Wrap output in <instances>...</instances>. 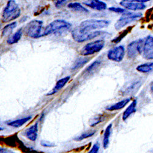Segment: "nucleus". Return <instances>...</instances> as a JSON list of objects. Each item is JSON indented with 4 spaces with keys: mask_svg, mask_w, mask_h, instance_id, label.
I'll use <instances>...</instances> for the list:
<instances>
[{
    "mask_svg": "<svg viewBox=\"0 0 153 153\" xmlns=\"http://www.w3.org/2000/svg\"><path fill=\"white\" fill-rule=\"evenodd\" d=\"M69 0H55V6L56 7L59 9L65 6Z\"/></svg>",
    "mask_w": 153,
    "mask_h": 153,
    "instance_id": "obj_27",
    "label": "nucleus"
},
{
    "mask_svg": "<svg viewBox=\"0 0 153 153\" xmlns=\"http://www.w3.org/2000/svg\"><path fill=\"white\" fill-rule=\"evenodd\" d=\"M22 34H23L22 29L20 28L14 34L10 35L8 37V39H7V43L10 45L17 43L20 40Z\"/></svg>",
    "mask_w": 153,
    "mask_h": 153,
    "instance_id": "obj_17",
    "label": "nucleus"
},
{
    "mask_svg": "<svg viewBox=\"0 0 153 153\" xmlns=\"http://www.w3.org/2000/svg\"><path fill=\"white\" fill-rule=\"evenodd\" d=\"M109 10L112 11L113 12H116V13L118 14H123L126 12V10L125 8H121V7H111L108 8Z\"/></svg>",
    "mask_w": 153,
    "mask_h": 153,
    "instance_id": "obj_28",
    "label": "nucleus"
},
{
    "mask_svg": "<svg viewBox=\"0 0 153 153\" xmlns=\"http://www.w3.org/2000/svg\"><path fill=\"white\" fill-rule=\"evenodd\" d=\"M140 82H137L134 83H133L131 86L127 88L126 90L124 91V94H133L134 93H136L137 91H138V89L140 88Z\"/></svg>",
    "mask_w": 153,
    "mask_h": 153,
    "instance_id": "obj_22",
    "label": "nucleus"
},
{
    "mask_svg": "<svg viewBox=\"0 0 153 153\" xmlns=\"http://www.w3.org/2000/svg\"><path fill=\"white\" fill-rule=\"evenodd\" d=\"M100 62H100V61H94L93 64H91V65L86 69V71L87 72L90 73V72H92L93 71L95 70L97 68H98V66L100 65Z\"/></svg>",
    "mask_w": 153,
    "mask_h": 153,
    "instance_id": "obj_26",
    "label": "nucleus"
},
{
    "mask_svg": "<svg viewBox=\"0 0 153 153\" xmlns=\"http://www.w3.org/2000/svg\"><path fill=\"white\" fill-rule=\"evenodd\" d=\"M104 45L105 41L102 39H99L88 43L80 50V55L83 56H88L98 53L104 48Z\"/></svg>",
    "mask_w": 153,
    "mask_h": 153,
    "instance_id": "obj_6",
    "label": "nucleus"
},
{
    "mask_svg": "<svg viewBox=\"0 0 153 153\" xmlns=\"http://www.w3.org/2000/svg\"><path fill=\"white\" fill-rule=\"evenodd\" d=\"M152 18L153 19V12H152Z\"/></svg>",
    "mask_w": 153,
    "mask_h": 153,
    "instance_id": "obj_34",
    "label": "nucleus"
},
{
    "mask_svg": "<svg viewBox=\"0 0 153 153\" xmlns=\"http://www.w3.org/2000/svg\"><path fill=\"white\" fill-rule=\"evenodd\" d=\"M137 100H134L130 104V105L127 107L126 110L124 111L123 114V120L126 121L128 118L131 114L135 112L136 107H137Z\"/></svg>",
    "mask_w": 153,
    "mask_h": 153,
    "instance_id": "obj_15",
    "label": "nucleus"
},
{
    "mask_svg": "<svg viewBox=\"0 0 153 153\" xmlns=\"http://www.w3.org/2000/svg\"><path fill=\"white\" fill-rule=\"evenodd\" d=\"M41 144L42 146H43L44 147H49V148L54 147L56 146L55 144H54L53 143H51L48 141H44V140H42V141L41 142Z\"/></svg>",
    "mask_w": 153,
    "mask_h": 153,
    "instance_id": "obj_29",
    "label": "nucleus"
},
{
    "mask_svg": "<svg viewBox=\"0 0 153 153\" xmlns=\"http://www.w3.org/2000/svg\"><path fill=\"white\" fill-rule=\"evenodd\" d=\"M43 22L39 20H33L29 22L25 28L27 36L33 39L42 37Z\"/></svg>",
    "mask_w": 153,
    "mask_h": 153,
    "instance_id": "obj_5",
    "label": "nucleus"
},
{
    "mask_svg": "<svg viewBox=\"0 0 153 153\" xmlns=\"http://www.w3.org/2000/svg\"><path fill=\"white\" fill-rule=\"evenodd\" d=\"M105 1H109V0H105Z\"/></svg>",
    "mask_w": 153,
    "mask_h": 153,
    "instance_id": "obj_35",
    "label": "nucleus"
},
{
    "mask_svg": "<svg viewBox=\"0 0 153 153\" xmlns=\"http://www.w3.org/2000/svg\"><path fill=\"white\" fill-rule=\"evenodd\" d=\"M144 39H138L131 42L127 47V54L129 58H135L142 52Z\"/></svg>",
    "mask_w": 153,
    "mask_h": 153,
    "instance_id": "obj_7",
    "label": "nucleus"
},
{
    "mask_svg": "<svg viewBox=\"0 0 153 153\" xmlns=\"http://www.w3.org/2000/svg\"><path fill=\"white\" fill-rule=\"evenodd\" d=\"M110 24V21L106 20L90 19L86 20L80 23L77 27L75 28L72 31V36L87 34L107 27Z\"/></svg>",
    "mask_w": 153,
    "mask_h": 153,
    "instance_id": "obj_1",
    "label": "nucleus"
},
{
    "mask_svg": "<svg viewBox=\"0 0 153 153\" xmlns=\"http://www.w3.org/2000/svg\"><path fill=\"white\" fill-rule=\"evenodd\" d=\"M131 101V98H126L114 104L111 106H109L108 107H107L105 109L108 111H115V110H118L120 109L123 108L125 106H126V105L128 104L129 102Z\"/></svg>",
    "mask_w": 153,
    "mask_h": 153,
    "instance_id": "obj_14",
    "label": "nucleus"
},
{
    "mask_svg": "<svg viewBox=\"0 0 153 153\" xmlns=\"http://www.w3.org/2000/svg\"><path fill=\"white\" fill-rule=\"evenodd\" d=\"M83 4L94 10L102 11L107 7V4L101 0H83Z\"/></svg>",
    "mask_w": 153,
    "mask_h": 153,
    "instance_id": "obj_10",
    "label": "nucleus"
},
{
    "mask_svg": "<svg viewBox=\"0 0 153 153\" xmlns=\"http://www.w3.org/2000/svg\"><path fill=\"white\" fill-rule=\"evenodd\" d=\"M17 26V22H14L6 25L2 30V37H6L11 34L12 32Z\"/></svg>",
    "mask_w": 153,
    "mask_h": 153,
    "instance_id": "obj_20",
    "label": "nucleus"
},
{
    "mask_svg": "<svg viewBox=\"0 0 153 153\" xmlns=\"http://www.w3.org/2000/svg\"><path fill=\"white\" fill-rule=\"evenodd\" d=\"M21 14V9L15 0H9L3 9L2 21L8 23L19 18Z\"/></svg>",
    "mask_w": 153,
    "mask_h": 153,
    "instance_id": "obj_3",
    "label": "nucleus"
},
{
    "mask_svg": "<svg viewBox=\"0 0 153 153\" xmlns=\"http://www.w3.org/2000/svg\"><path fill=\"white\" fill-rule=\"evenodd\" d=\"M125 55V48L123 45L113 47L110 49L107 54V57L110 60L121 62Z\"/></svg>",
    "mask_w": 153,
    "mask_h": 153,
    "instance_id": "obj_9",
    "label": "nucleus"
},
{
    "mask_svg": "<svg viewBox=\"0 0 153 153\" xmlns=\"http://www.w3.org/2000/svg\"><path fill=\"white\" fill-rule=\"evenodd\" d=\"M150 91L151 94L153 96V82L151 83V85H150Z\"/></svg>",
    "mask_w": 153,
    "mask_h": 153,
    "instance_id": "obj_33",
    "label": "nucleus"
},
{
    "mask_svg": "<svg viewBox=\"0 0 153 153\" xmlns=\"http://www.w3.org/2000/svg\"><path fill=\"white\" fill-rule=\"evenodd\" d=\"M70 78H71L70 76H66V77H64V78L59 80L56 82V85L53 88V90L52 91H50L48 93H47V95L51 96V95H53V94L58 93L69 82V80H70Z\"/></svg>",
    "mask_w": 153,
    "mask_h": 153,
    "instance_id": "obj_13",
    "label": "nucleus"
},
{
    "mask_svg": "<svg viewBox=\"0 0 153 153\" xmlns=\"http://www.w3.org/2000/svg\"><path fill=\"white\" fill-rule=\"evenodd\" d=\"M88 61V59H87V58H80L78 59L76 61L74 66L72 68V69L75 70V69H77L80 68L81 67L83 66Z\"/></svg>",
    "mask_w": 153,
    "mask_h": 153,
    "instance_id": "obj_24",
    "label": "nucleus"
},
{
    "mask_svg": "<svg viewBox=\"0 0 153 153\" xmlns=\"http://www.w3.org/2000/svg\"><path fill=\"white\" fill-rule=\"evenodd\" d=\"M99 148H100V145H99V143L98 142H97L96 143H95L93 146V147L92 148V149L89 151V152L90 153H97L98 152L99 150Z\"/></svg>",
    "mask_w": 153,
    "mask_h": 153,
    "instance_id": "obj_30",
    "label": "nucleus"
},
{
    "mask_svg": "<svg viewBox=\"0 0 153 153\" xmlns=\"http://www.w3.org/2000/svg\"><path fill=\"white\" fill-rule=\"evenodd\" d=\"M111 128L112 124H110L107 127L104 132V139H103V146L104 149H107L110 143V137L111 134Z\"/></svg>",
    "mask_w": 153,
    "mask_h": 153,
    "instance_id": "obj_19",
    "label": "nucleus"
},
{
    "mask_svg": "<svg viewBox=\"0 0 153 153\" xmlns=\"http://www.w3.org/2000/svg\"><path fill=\"white\" fill-rule=\"evenodd\" d=\"M68 7L75 11V12H80V13H84V14H88L89 13V10H88L86 8H85L84 6H83L80 3H71L69 4H68Z\"/></svg>",
    "mask_w": 153,
    "mask_h": 153,
    "instance_id": "obj_16",
    "label": "nucleus"
},
{
    "mask_svg": "<svg viewBox=\"0 0 153 153\" xmlns=\"http://www.w3.org/2000/svg\"><path fill=\"white\" fill-rule=\"evenodd\" d=\"M123 1H130V2H136V3H146L149 1L150 0H123Z\"/></svg>",
    "mask_w": 153,
    "mask_h": 153,
    "instance_id": "obj_32",
    "label": "nucleus"
},
{
    "mask_svg": "<svg viewBox=\"0 0 153 153\" xmlns=\"http://www.w3.org/2000/svg\"><path fill=\"white\" fill-rule=\"evenodd\" d=\"M32 118V117H25L22 119H19L17 120H14L12 121H10L7 123V125L11 127H16V128H18V127H20L24 125L25 123H27L28 121H29Z\"/></svg>",
    "mask_w": 153,
    "mask_h": 153,
    "instance_id": "obj_18",
    "label": "nucleus"
},
{
    "mask_svg": "<svg viewBox=\"0 0 153 153\" xmlns=\"http://www.w3.org/2000/svg\"><path fill=\"white\" fill-rule=\"evenodd\" d=\"M38 132V123H36L35 124L30 126L25 131V136L32 142H34L36 140L37 137Z\"/></svg>",
    "mask_w": 153,
    "mask_h": 153,
    "instance_id": "obj_12",
    "label": "nucleus"
},
{
    "mask_svg": "<svg viewBox=\"0 0 153 153\" xmlns=\"http://www.w3.org/2000/svg\"><path fill=\"white\" fill-rule=\"evenodd\" d=\"M120 5L124 8L130 10H142L146 7L145 4L143 3H136V2H130L126 1H122L120 3Z\"/></svg>",
    "mask_w": 153,
    "mask_h": 153,
    "instance_id": "obj_11",
    "label": "nucleus"
},
{
    "mask_svg": "<svg viewBox=\"0 0 153 153\" xmlns=\"http://www.w3.org/2000/svg\"><path fill=\"white\" fill-rule=\"evenodd\" d=\"M131 30V28H128V29L126 30V31H124L123 33H121V34L119 36L116 37L115 39H114L113 40H112V42H113L114 43H115V44L118 43L119 42H120L123 39L124 36H126L127 34H128L129 30Z\"/></svg>",
    "mask_w": 153,
    "mask_h": 153,
    "instance_id": "obj_25",
    "label": "nucleus"
},
{
    "mask_svg": "<svg viewBox=\"0 0 153 153\" xmlns=\"http://www.w3.org/2000/svg\"><path fill=\"white\" fill-rule=\"evenodd\" d=\"M95 133H96V131H88L87 132L83 133L80 136H78L77 137H75L74 138V140L75 141H77V142L82 141V140H83L84 139L92 137L93 135H94L95 134Z\"/></svg>",
    "mask_w": 153,
    "mask_h": 153,
    "instance_id": "obj_23",
    "label": "nucleus"
},
{
    "mask_svg": "<svg viewBox=\"0 0 153 153\" xmlns=\"http://www.w3.org/2000/svg\"><path fill=\"white\" fill-rule=\"evenodd\" d=\"M72 27L70 23L64 20H55L44 29L42 37L51 34H61L69 31Z\"/></svg>",
    "mask_w": 153,
    "mask_h": 153,
    "instance_id": "obj_2",
    "label": "nucleus"
},
{
    "mask_svg": "<svg viewBox=\"0 0 153 153\" xmlns=\"http://www.w3.org/2000/svg\"><path fill=\"white\" fill-rule=\"evenodd\" d=\"M100 122H102V117H98L96 118H95L94 120H93L92 121V123L90 124V126L92 127H94V126L97 125V124H99Z\"/></svg>",
    "mask_w": 153,
    "mask_h": 153,
    "instance_id": "obj_31",
    "label": "nucleus"
},
{
    "mask_svg": "<svg viewBox=\"0 0 153 153\" xmlns=\"http://www.w3.org/2000/svg\"><path fill=\"white\" fill-rule=\"evenodd\" d=\"M142 13H140V12H136L135 13V12L126 11L123 14V16L114 24V28H116L117 30H120L127 26V25L142 18Z\"/></svg>",
    "mask_w": 153,
    "mask_h": 153,
    "instance_id": "obj_4",
    "label": "nucleus"
},
{
    "mask_svg": "<svg viewBox=\"0 0 153 153\" xmlns=\"http://www.w3.org/2000/svg\"><path fill=\"white\" fill-rule=\"evenodd\" d=\"M143 58L148 60L153 59V36H148L144 38L142 52Z\"/></svg>",
    "mask_w": 153,
    "mask_h": 153,
    "instance_id": "obj_8",
    "label": "nucleus"
},
{
    "mask_svg": "<svg viewBox=\"0 0 153 153\" xmlns=\"http://www.w3.org/2000/svg\"><path fill=\"white\" fill-rule=\"evenodd\" d=\"M136 69L141 73H149L153 71V62L140 65L137 67Z\"/></svg>",
    "mask_w": 153,
    "mask_h": 153,
    "instance_id": "obj_21",
    "label": "nucleus"
}]
</instances>
